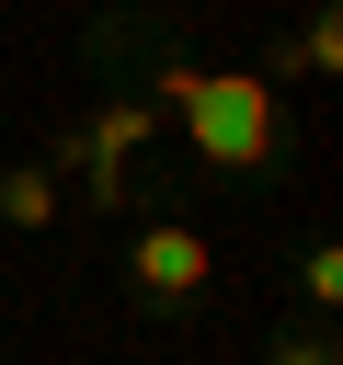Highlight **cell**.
Returning a JSON list of instances; mask_svg holds the SVG:
<instances>
[{"label": "cell", "instance_id": "6da1fadb", "mask_svg": "<svg viewBox=\"0 0 343 365\" xmlns=\"http://www.w3.org/2000/svg\"><path fill=\"white\" fill-rule=\"evenodd\" d=\"M172 148H183V171H194L206 194H263V182L297 171V114H286V91H263L252 68H206L194 103L172 114Z\"/></svg>", "mask_w": 343, "mask_h": 365}, {"label": "cell", "instance_id": "7a4b0ae2", "mask_svg": "<svg viewBox=\"0 0 343 365\" xmlns=\"http://www.w3.org/2000/svg\"><path fill=\"white\" fill-rule=\"evenodd\" d=\"M114 274H126V308H137V319H194L206 285H217V251H206V228L172 205V217H137V228H126Z\"/></svg>", "mask_w": 343, "mask_h": 365}, {"label": "cell", "instance_id": "3957f363", "mask_svg": "<svg viewBox=\"0 0 343 365\" xmlns=\"http://www.w3.org/2000/svg\"><path fill=\"white\" fill-rule=\"evenodd\" d=\"M332 68H343V11H332V0H309V11H297V34H274V46L252 57V80H263V91H320Z\"/></svg>", "mask_w": 343, "mask_h": 365}, {"label": "cell", "instance_id": "277c9868", "mask_svg": "<svg viewBox=\"0 0 343 365\" xmlns=\"http://www.w3.org/2000/svg\"><path fill=\"white\" fill-rule=\"evenodd\" d=\"M286 297H297V319H343V240H332V228H309V240H297Z\"/></svg>", "mask_w": 343, "mask_h": 365}, {"label": "cell", "instance_id": "5b68a950", "mask_svg": "<svg viewBox=\"0 0 343 365\" xmlns=\"http://www.w3.org/2000/svg\"><path fill=\"white\" fill-rule=\"evenodd\" d=\"M57 205H69V194H57L46 160H11V171H0V228H57Z\"/></svg>", "mask_w": 343, "mask_h": 365}, {"label": "cell", "instance_id": "8992f818", "mask_svg": "<svg viewBox=\"0 0 343 365\" xmlns=\"http://www.w3.org/2000/svg\"><path fill=\"white\" fill-rule=\"evenodd\" d=\"M252 365H343V331L286 308V319H263V354H252Z\"/></svg>", "mask_w": 343, "mask_h": 365}]
</instances>
